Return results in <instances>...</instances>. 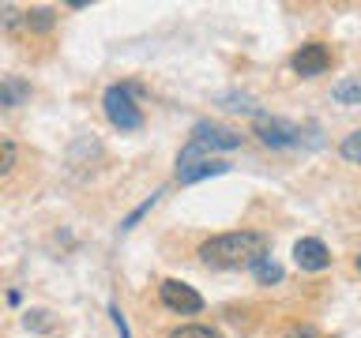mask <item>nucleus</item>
I'll return each instance as SVG.
<instances>
[{"label": "nucleus", "mask_w": 361, "mask_h": 338, "mask_svg": "<svg viewBox=\"0 0 361 338\" xmlns=\"http://www.w3.org/2000/svg\"><path fill=\"white\" fill-rule=\"evenodd\" d=\"M271 252V241L267 233L259 230H230V233H219V237H207L200 244V259L214 270H241V267H256L264 263Z\"/></svg>", "instance_id": "nucleus-1"}, {"label": "nucleus", "mask_w": 361, "mask_h": 338, "mask_svg": "<svg viewBox=\"0 0 361 338\" xmlns=\"http://www.w3.org/2000/svg\"><path fill=\"white\" fill-rule=\"evenodd\" d=\"M132 90L135 87H109L106 94H102V109H106V117L113 128H121V132H140L143 128V109L135 106V98H132Z\"/></svg>", "instance_id": "nucleus-2"}, {"label": "nucleus", "mask_w": 361, "mask_h": 338, "mask_svg": "<svg viewBox=\"0 0 361 338\" xmlns=\"http://www.w3.org/2000/svg\"><path fill=\"white\" fill-rule=\"evenodd\" d=\"M252 135H256L264 146H275V151L301 143V128H298V124H290V120H282V117H264V113L256 117Z\"/></svg>", "instance_id": "nucleus-3"}, {"label": "nucleus", "mask_w": 361, "mask_h": 338, "mask_svg": "<svg viewBox=\"0 0 361 338\" xmlns=\"http://www.w3.org/2000/svg\"><path fill=\"white\" fill-rule=\"evenodd\" d=\"M158 297H162V304L169 312H180V315L203 312V297L188 286V282H180V278H166L162 286H158Z\"/></svg>", "instance_id": "nucleus-4"}, {"label": "nucleus", "mask_w": 361, "mask_h": 338, "mask_svg": "<svg viewBox=\"0 0 361 338\" xmlns=\"http://www.w3.org/2000/svg\"><path fill=\"white\" fill-rule=\"evenodd\" d=\"M241 139H245L241 132L222 128V124H211V120H200L196 128H192V143H196L203 154H207V151H237Z\"/></svg>", "instance_id": "nucleus-5"}, {"label": "nucleus", "mask_w": 361, "mask_h": 338, "mask_svg": "<svg viewBox=\"0 0 361 338\" xmlns=\"http://www.w3.org/2000/svg\"><path fill=\"white\" fill-rule=\"evenodd\" d=\"M335 53L327 49L324 42H305L298 53H293V72H298L301 79H312V75H324L327 68H331Z\"/></svg>", "instance_id": "nucleus-6"}, {"label": "nucleus", "mask_w": 361, "mask_h": 338, "mask_svg": "<svg viewBox=\"0 0 361 338\" xmlns=\"http://www.w3.org/2000/svg\"><path fill=\"white\" fill-rule=\"evenodd\" d=\"M293 263H298L301 270H327L331 267V252H327L324 241H316V237H301L298 244H293Z\"/></svg>", "instance_id": "nucleus-7"}, {"label": "nucleus", "mask_w": 361, "mask_h": 338, "mask_svg": "<svg viewBox=\"0 0 361 338\" xmlns=\"http://www.w3.org/2000/svg\"><path fill=\"white\" fill-rule=\"evenodd\" d=\"M230 169V162H219V158H200V162H188V165H177V180L180 184H196L203 177H219Z\"/></svg>", "instance_id": "nucleus-8"}, {"label": "nucleus", "mask_w": 361, "mask_h": 338, "mask_svg": "<svg viewBox=\"0 0 361 338\" xmlns=\"http://www.w3.org/2000/svg\"><path fill=\"white\" fill-rule=\"evenodd\" d=\"M331 98L338 106H361V79H343V83H335Z\"/></svg>", "instance_id": "nucleus-9"}, {"label": "nucleus", "mask_w": 361, "mask_h": 338, "mask_svg": "<svg viewBox=\"0 0 361 338\" xmlns=\"http://www.w3.org/2000/svg\"><path fill=\"white\" fill-rule=\"evenodd\" d=\"M23 23H27V30H34V34H49L56 15H53V8H30L27 15H23Z\"/></svg>", "instance_id": "nucleus-10"}, {"label": "nucleus", "mask_w": 361, "mask_h": 338, "mask_svg": "<svg viewBox=\"0 0 361 338\" xmlns=\"http://www.w3.org/2000/svg\"><path fill=\"white\" fill-rule=\"evenodd\" d=\"M169 338H222L214 327H203V323H180L169 331Z\"/></svg>", "instance_id": "nucleus-11"}, {"label": "nucleus", "mask_w": 361, "mask_h": 338, "mask_svg": "<svg viewBox=\"0 0 361 338\" xmlns=\"http://www.w3.org/2000/svg\"><path fill=\"white\" fill-rule=\"evenodd\" d=\"M338 151H343L346 162H357V165H361V128H357V132H350L346 139L338 143Z\"/></svg>", "instance_id": "nucleus-12"}, {"label": "nucleus", "mask_w": 361, "mask_h": 338, "mask_svg": "<svg viewBox=\"0 0 361 338\" xmlns=\"http://www.w3.org/2000/svg\"><path fill=\"white\" fill-rule=\"evenodd\" d=\"M256 278L264 282V286H271V282H282V267L275 263V259H264V263H256Z\"/></svg>", "instance_id": "nucleus-13"}, {"label": "nucleus", "mask_w": 361, "mask_h": 338, "mask_svg": "<svg viewBox=\"0 0 361 338\" xmlns=\"http://www.w3.org/2000/svg\"><path fill=\"white\" fill-rule=\"evenodd\" d=\"M158 196H162V192H154V196H151V199H147V203H140V207H135V211L128 214V218H124V225H121V230H132V225H135V222H140V218H143V214H147V211H151V207H154V203H158Z\"/></svg>", "instance_id": "nucleus-14"}, {"label": "nucleus", "mask_w": 361, "mask_h": 338, "mask_svg": "<svg viewBox=\"0 0 361 338\" xmlns=\"http://www.w3.org/2000/svg\"><path fill=\"white\" fill-rule=\"evenodd\" d=\"M27 327H34V331H49V312H42V308H34V312H27Z\"/></svg>", "instance_id": "nucleus-15"}, {"label": "nucleus", "mask_w": 361, "mask_h": 338, "mask_svg": "<svg viewBox=\"0 0 361 338\" xmlns=\"http://www.w3.org/2000/svg\"><path fill=\"white\" fill-rule=\"evenodd\" d=\"M282 338H324L320 331H316V327L312 323H298V327H290V331L286 334H282Z\"/></svg>", "instance_id": "nucleus-16"}, {"label": "nucleus", "mask_w": 361, "mask_h": 338, "mask_svg": "<svg viewBox=\"0 0 361 338\" xmlns=\"http://www.w3.org/2000/svg\"><path fill=\"white\" fill-rule=\"evenodd\" d=\"M0 151H4V165H0V169H4V173H11V169H16V143L4 139V143H0Z\"/></svg>", "instance_id": "nucleus-17"}, {"label": "nucleus", "mask_w": 361, "mask_h": 338, "mask_svg": "<svg viewBox=\"0 0 361 338\" xmlns=\"http://www.w3.org/2000/svg\"><path fill=\"white\" fill-rule=\"evenodd\" d=\"M109 315H113V323H117V331H121V338H132V334H128V320H124V312L117 308V304H113V308H109Z\"/></svg>", "instance_id": "nucleus-18"}, {"label": "nucleus", "mask_w": 361, "mask_h": 338, "mask_svg": "<svg viewBox=\"0 0 361 338\" xmlns=\"http://www.w3.org/2000/svg\"><path fill=\"white\" fill-rule=\"evenodd\" d=\"M354 267H357V270H361V252H357V259H354Z\"/></svg>", "instance_id": "nucleus-19"}]
</instances>
